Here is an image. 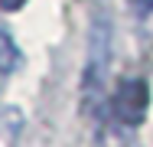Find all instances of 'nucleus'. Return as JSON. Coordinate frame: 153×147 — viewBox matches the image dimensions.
<instances>
[{"label": "nucleus", "mask_w": 153, "mask_h": 147, "mask_svg": "<svg viewBox=\"0 0 153 147\" xmlns=\"http://www.w3.org/2000/svg\"><path fill=\"white\" fill-rule=\"evenodd\" d=\"M111 16L98 10L91 20V36H88V62L82 75V92H85V108L101 105L104 98V82H108V65H111Z\"/></svg>", "instance_id": "f257e3e1"}, {"label": "nucleus", "mask_w": 153, "mask_h": 147, "mask_svg": "<svg viewBox=\"0 0 153 147\" xmlns=\"http://www.w3.org/2000/svg\"><path fill=\"white\" fill-rule=\"evenodd\" d=\"M147 108H150V88L143 79H127L111 95V115L127 128H137L147 118Z\"/></svg>", "instance_id": "f03ea898"}, {"label": "nucleus", "mask_w": 153, "mask_h": 147, "mask_svg": "<svg viewBox=\"0 0 153 147\" xmlns=\"http://www.w3.org/2000/svg\"><path fill=\"white\" fill-rule=\"evenodd\" d=\"M20 49H16V43H13V36L7 33V29L0 26V75H10V72H16V65H20Z\"/></svg>", "instance_id": "7ed1b4c3"}, {"label": "nucleus", "mask_w": 153, "mask_h": 147, "mask_svg": "<svg viewBox=\"0 0 153 147\" xmlns=\"http://www.w3.org/2000/svg\"><path fill=\"white\" fill-rule=\"evenodd\" d=\"M137 13H153V0H130Z\"/></svg>", "instance_id": "20e7f679"}, {"label": "nucleus", "mask_w": 153, "mask_h": 147, "mask_svg": "<svg viewBox=\"0 0 153 147\" xmlns=\"http://www.w3.org/2000/svg\"><path fill=\"white\" fill-rule=\"evenodd\" d=\"M26 0H0V10H7V13H13V10H20Z\"/></svg>", "instance_id": "39448f33"}]
</instances>
